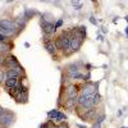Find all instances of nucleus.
<instances>
[{"mask_svg": "<svg viewBox=\"0 0 128 128\" xmlns=\"http://www.w3.org/2000/svg\"><path fill=\"white\" fill-rule=\"evenodd\" d=\"M12 45L10 44H8V42H0V54L2 55H5V54H8V52L12 50Z\"/></svg>", "mask_w": 128, "mask_h": 128, "instance_id": "10", "label": "nucleus"}, {"mask_svg": "<svg viewBox=\"0 0 128 128\" xmlns=\"http://www.w3.org/2000/svg\"><path fill=\"white\" fill-rule=\"evenodd\" d=\"M5 40H6V36H4V35L0 34V42H4Z\"/></svg>", "mask_w": 128, "mask_h": 128, "instance_id": "23", "label": "nucleus"}, {"mask_svg": "<svg viewBox=\"0 0 128 128\" xmlns=\"http://www.w3.org/2000/svg\"><path fill=\"white\" fill-rule=\"evenodd\" d=\"M86 68H87V69H88V70H90V69H91V68H92V67H91V64H86Z\"/></svg>", "mask_w": 128, "mask_h": 128, "instance_id": "28", "label": "nucleus"}, {"mask_svg": "<svg viewBox=\"0 0 128 128\" xmlns=\"http://www.w3.org/2000/svg\"><path fill=\"white\" fill-rule=\"evenodd\" d=\"M78 72V67L76 66V64H70V66L68 67V76L69 74H73V73H77Z\"/></svg>", "mask_w": 128, "mask_h": 128, "instance_id": "14", "label": "nucleus"}, {"mask_svg": "<svg viewBox=\"0 0 128 128\" xmlns=\"http://www.w3.org/2000/svg\"><path fill=\"white\" fill-rule=\"evenodd\" d=\"M44 46H45L46 51L49 52L50 55H55L56 54V46L54 44V41H45L44 42Z\"/></svg>", "mask_w": 128, "mask_h": 128, "instance_id": "9", "label": "nucleus"}, {"mask_svg": "<svg viewBox=\"0 0 128 128\" xmlns=\"http://www.w3.org/2000/svg\"><path fill=\"white\" fill-rule=\"evenodd\" d=\"M17 23L16 20H12V19H0V30H3L5 32H14L17 30Z\"/></svg>", "mask_w": 128, "mask_h": 128, "instance_id": "3", "label": "nucleus"}, {"mask_svg": "<svg viewBox=\"0 0 128 128\" xmlns=\"http://www.w3.org/2000/svg\"><path fill=\"white\" fill-rule=\"evenodd\" d=\"M105 118H106V116H105V114H101V115H99V116H98V119H96V122L101 124V123L105 120Z\"/></svg>", "mask_w": 128, "mask_h": 128, "instance_id": "17", "label": "nucleus"}, {"mask_svg": "<svg viewBox=\"0 0 128 128\" xmlns=\"http://www.w3.org/2000/svg\"><path fill=\"white\" fill-rule=\"evenodd\" d=\"M122 128H128V127H122Z\"/></svg>", "mask_w": 128, "mask_h": 128, "instance_id": "32", "label": "nucleus"}, {"mask_svg": "<svg viewBox=\"0 0 128 128\" xmlns=\"http://www.w3.org/2000/svg\"><path fill=\"white\" fill-rule=\"evenodd\" d=\"M62 26H63V19L60 18V19H58L56 22H55V27H56V28H59V27H62Z\"/></svg>", "mask_w": 128, "mask_h": 128, "instance_id": "19", "label": "nucleus"}, {"mask_svg": "<svg viewBox=\"0 0 128 128\" xmlns=\"http://www.w3.org/2000/svg\"><path fill=\"white\" fill-rule=\"evenodd\" d=\"M4 112H5V109H4V108H2V106H0V118H2V115L4 114Z\"/></svg>", "mask_w": 128, "mask_h": 128, "instance_id": "24", "label": "nucleus"}, {"mask_svg": "<svg viewBox=\"0 0 128 128\" xmlns=\"http://www.w3.org/2000/svg\"><path fill=\"white\" fill-rule=\"evenodd\" d=\"M54 44L56 46V49H62V50H67L69 48V44H70V37H69V34L68 31L63 32L60 34V36H58L54 41Z\"/></svg>", "mask_w": 128, "mask_h": 128, "instance_id": "1", "label": "nucleus"}, {"mask_svg": "<svg viewBox=\"0 0 128 128\" xmlns=\"http://www.w3.org/2000/svg\"><path fill=\"white\" fill-rule=\"evenodd\" d=\"M66 114L64 113H62V112H58V114L55 115V118H54V120H56V122H62V120H66Z\"/></svg>", "mask_w": 128, "mask_h": 128, "instance_id": "13", "label": "nucleus"}, {"mask_svg": "<svg viewBox=\"0 0 128 128\" xmlns=\"http://www.w3.org/2000/svg\"><path fill=\"white\" fill-rule=\"evenodd\" d=\"M18 84V80L17 78H8L5 80V86H6V90H10V88H16Z\"/></svg>", "mask_w": 128, "mask_h": 128, "instance_id": "11", "label": "nucleus"}, {"mask_svg": "<svg viewBox=\"0 0 128 128\" xmlns=\"http://www.w3.org/2000/svg\"><path fill=\"white\" fill-rule=\"evenodd\" d=\"M124 32H126V35H127V36H128V26H127V27H126V30H124Z\"/></svg>", "mask_w": 128, "mask_h": 128, "instance_id": "30", "label": "nucleus"}, {"mask_svg": "<svg viewBox=\"0 0 128 128\" xmlns=\"http://www.w3.org/2000/svg\"><path fill=\"white\" fill-rule=\"evenodd\" d=\"M22 73H23L22 68L18 67V68H13V69H8L6 73H5V76H6V80H8V78H17V80H18V77H19Z\"/></svg>", "mask_w": 128, "mask_h": 128, "instance_id": "8", "label": "nucleus"}, {"mask_svg": "<svg viewBox=\"0 0 128 128\" xmlns=\"http://www.w3.org/2000/svg\"><path fill=\"white\" fill-rule=\"evenodd\" d=\"M35 14H37V10H36V9H26V12H24V17H26L27 19L32 18Z\"/></svg>", "mask_w": 128, "mask_h": 128, "instance_id": "12", "label": "nucleus"}, {"mask_svg": "<svg viewBox=\"0 0 128 128\" xmlns=\"http://www.w3.org/2000/svg\"><path fill=\"white\" fill-rule=\"evenodd\" d=\"M5 55H2L0 54V66H4V62H5Z\"/></svg>", "mask_w": 128, "mask_h": 128, "instance_id": "20", "label": "nucleus"}, {"mask_svg": "<svg viewBox=\"0 0 128 128\" xmlns=\"http://www.w3.org/2000/svg\"><path fill=\"white\" fill-rule=\"evenodd\" d=\"M101 30H102V32H105V34L108 32V28H106V27H101Z\"/></svg>", "mask_w": 128, "mask_h": 128, "instance_id": "25", "label": "nucleus"}, {"mask_svg": "<svg viewBox=\"0 0 128 128\" xmlns=\"http://www.w3.org/2000/svg\"><path fill=\"white\" fill-rule=\"evenodd\" d=\"M88 20H90V23H92V24H98V19H96L95 17H92V16L88 18Z\"/></svg>", "mask_w": 128, "mask_h": 128, "instance_id": "18", "label": "nucleus"}, {"mask_svg": "<svg viewBox=\"0 0 128 128\" xmlns=\"http://www.w3.org/2000/svg\"><path fill=\"white\" fill-rule=\"evenodd\" d=\"M126 20H127V22H128V17H126Z\"/></svg>", "mask_w": 128, "mask_h": 128, "instance_id": "31", "label": "nucleus"}, {"mask_svg": "<svg viewBox=\"0 0 128 128\" xmlns=\"http://www.w3.org/2000/svg\"><path fill=\"white\" fill-rule=\"evenodd\" d=\"M4 66L8 67V69H13V68H18V67H20V64H19L18 59H17L14 55H8V56L5 58Z\"/></svg>", "mask_w": 128, "mask_h": 128, "instance_id": "7", "label": "nucleus"}, {"mask_svg": "<svg viewBox=\"0 0 128 128\" xmlns=\"http://www.w3.org/2000/svg\"><path fill=\"white\" fill-rule=\"evenodd\" d=\"M92 128H101V124H100V123H98V122H95V123H94V126H92Z\"/></svg>", "mask_w": 128, "mask_h": 128, "instance_id": "21", "label": "nucleus"}, {"mask_svg": "<svg viewBox=\"0 0 128 128\" xmlns=\"http://www.w3.org/2000/svg\"><path fill=\"white\" fill-rule=\"evenodd\" d=\"M24 48H27V49L30 48V42H24Z\"/></svg>", "mask_w": 128, "mask_h": 128, "instance_id": "27", "label": "nucleus"}, {"mask_svg": "<svg viewBox=\"0 0 128 128\" xmlns=\"http://www.w3.org/2000/svg\"><path fill=\"white\" fill-rule=\"evenodd\" d=\"M98 86H99V82L98 83H94V82H87L84 83L82 87H80V92L81 95H92L98 92Z\"/></svg>", "mask_w": 128, "mask_h": 128, "instance_id": "2", "label": "nucleus"}, {"mask_svg": "<svg viewBox=\"0 0 128 128\" xmlns=\"http://www.w3.org/2000/svg\"><path fill=\"white\" fill-rule=\"evenodd\" d=\"M80 94V86L77 84H68L66 88V95H67V100H77Z\"/></svg>", "mask_w": 128, "mask_h": 128, "instance_id": "4", "label": "nucleus"}, {"mask_svg": "<svg viewBox=\"0 0 128 128\" xmlns=\"http://www.w3.org/2000/svg\"><path fill=\"white\" fill-rule=\"evenodd\" d=\"M5 72H3V69H0V83L5 82Z\"/></svg>", "mask_w": 128, "mask_h": 128, "instance_id": "16", "label": "nucleus"}, {"mask_svg": "<svg viewBox=\"0 0 128 128\" xmlns=\"http://www.w3.org/2000/svg\"><path fill=\"white\" fill-rule=\"evenodd\" d=\"M58 128H68V124H67V123H64V122H63V123H62L60 126H58Z\"/></svg>", "mask_w": 128, "mask_h": 128, "instance_id": "22", "label": "nucleus"}, {"mask_svg": "<svg viewBox=\"0 0 128 128\" xmlns=\"http://www.w3.org/2000/svg\"><path fill=\"white\" fill-rule=\"evenodd\" d=\"M40 24H41L42 31H44L46 35H52V34L56 31L55 23H52V22H46V20L41 19V20H40Z\"/></svg>", "mask_w": 128, "mask_h": 128, "instance_id": "6", "label": "nucleus"}, {"mask_svg": "<svg viewBox=\"0 0 128 128\" xmlns=\"http://www.w3.org/2000/svg\"><path fill=\"white\" fill-rule=\"evenodd\" d=\"M118 19H119V18H114V19H113V23H116V22H118Z\"/></svg>", "mask_w": 128, "mask_h": 128, "instance_id": "29", "label": "nucleus"}, {"mask_svg": "<svg viewBox=\"0 0 128 128\" xmlns=\"http://www.w3.org/2000/svg\"><path fill=\"white\" fill-rule=\"evenodd\" d=\"M77 127H78V128H87L86 126H82V124H77Z\"/></svg>", "mask_w": 128, "mask_h": 128, "instance_id": "26", "label": "nucleus"}, {"mask_svg": "<svg viewBox=\"0 0 128 128\" xmlns=\"http://www.w3.org/2000/svg\"><path fill=\"white\" fill-rule=\"evenodd\" d=\"M13 123H14V114L9 110H5L2 118H0V124L4 127H10Z\"/></svg>", "mask_w": 128, "mask_h": 128, "instance_id": "5", "label": "nucleus"}, {"mask_svg": "<svg viewBox=\"0 0 128 128\" xmlns=\"http://www.w3.org/2000/svg\"><path fill=\"white\" fill-rule=\"evenodd\" d=\"M58 109H52V110H50L49 113H48V118L50 119V120H54V118H55V115L58 114Z\"/></svg>", "mask_w": 128, "mask_h": 128, "instance_id": "15", "label": "nucleus"}]
</instances>
